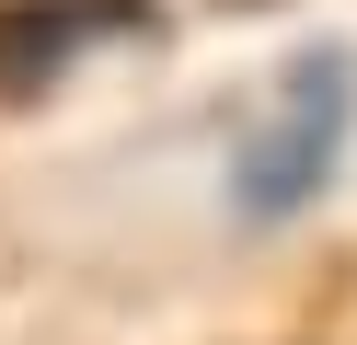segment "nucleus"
<instances>
[{"mask_svg": "<svg viewBox=\"0 0 357 345\" xmlns=\"http://www.w3.org/2000/svg\"><path fill=\"white\" fill-rule=\"evenodd\" d=\"M150 0H0V92L35 104L70 58H93L104 35H139Z\"/></svg>", "mask_w": 357, "mask_h": 345, "instance_id": "f03ea898", "label": "nucleus"}, {"mask_svg": "<svg viewBox=\"0 0 357 345\" xmlns=\"http://www.w3.org/2000/svg\"><path fill=\"white\" fill-rule=\"evenodd\" d=\"M346 138H357V46H300V58L277 69V92H265V104L242 115V138H231V219L242 230L300 219L334 184Z\"/></svg>", "mask_w": 357, "mask_h": 345, "instance_id": "f257e3e1", "label": "nucleus"}]
</instances>
